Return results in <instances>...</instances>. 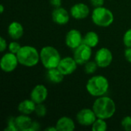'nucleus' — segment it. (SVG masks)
<instances>
[{"mask_svg": "<svg viewBox=\"0 0 131 131\" xmlns=\"http://www.w3.org/2000/svg\"><path fill=\"white\" fill-rule=\"evenodd\" d=\"M97 118L107 120L111 118L116 112V104L112 98L108 96L97 97L92 107Z\"/></svg>", "mask_w": 131, "mask_h": 131, "instance_id": "obj_1", "label": "nucleus"}, {"mask_svg": "<svg viewBox=\"0 0 131 131\" xmlns=\"http://www.w3.org/2000/svg\"><path fill=\"white\" fill-rule=\"evenodd\" d=\"M109 89V81L103 75H95L88 79L86 90L92 97H98L105 95Z\"/></svg>", "mask_w": 131, "mask_h": 131, "instance_id": "obj_2", "label": "nucleus"}, {"mask_svg": "<svg viewBox=\"0 0 131 131\" xmlns=\"http://www.w3.org/2000/svg\"><path fill=\"white\" fill-rule=\"evenodd\" d=\"M16 55L19 64L25 67H35L40 61V52L31 45L21 46Z\"/></svg>", "mask_w": 131, "mask_h": 131, "instance_id": "obj_3", "label": "nucleus"}, {"mask_svg": "<svg viewBox=\"0 0 131 131\" xmlns=\"http://www.w3.org/2000/svg\"><path fill=\"white\" fill-rule=\"evenodd\" d=\"M61 60L59 51L53 46H45L40 51V61L46 69L58 68Z\"/></svg>", "mask_w": 131, "mask_h": 131, "instance_id": "obj_4", "label": "nucleus"}, {"mask_svg": "<svg viewBox=\"0 0 131 131\" xmlns=\"http://www.w3.org/2000/svg\"><path fill=\"white\" fill-rule=\"evenodd\" d=\"M91 19L96 25L105 28L110 26L114 22V16L110 9L104 6H101L94 8L91 15Z\"/></svg>", "mask_w": 131, "mask_h": 131, "instance_id": "obj_5", "label": "nucleus"}, {"mask_svg": "<svg viewBox=\"0 0 131 131\" xmlns=\"http://www.w3.org/2000/svg\"><path fill=\"white\" fill-rule=\"evenodd\" d=\"M92 55V48L90 46L81 44L77 48L74 49L73 57L75 59L78 64L84 65L88 61H90Z\"/></svg>", "mask_w": 131, "mask_h": 131, "instance_id": "obj_6", "label": "nucleus"}, {"mask_svg": "<svg viewBox=\"0 0 131 131\" xmlns=\"http://www.w3.org/2000/svg\"><path fill=\"white\" fill-rule=\"evenodd\" d=\"M19 64L17 55L12 52L5 53L1 58L0 67L2 71L5 73H10L15 70Z\"/></svg>", "mask_w": 131, "mask_h": 131, "instance_id": "obj_7", "label": "nucleus"}, {"mask_svg": "<svg viewBox=\"0 0 131 131\" xmlns=\"http://www.w3.org/2000/svg\"><path fill=\"white\" fill-rule=\"evenodd\" d=\"M94 61L99 68H105L111 65L113 61V54L107 48H101L94 56Z\"/></svg>", "mask_w": 131, "mask_h": 131, "instance_id": "obj_8", "label": "nucleus"}, {"mask_svg": "<svg viewBox=\"0 0 131 131\" xmlns=\"http://www.w3.org/2000/svg\"><path fill=\"white\" fill-rule=\"evenodd\" d=\"M97 116L93 111L90 108H84L79 111L76 115L78 123L83 127L92 126L94 121L97 120Z\"/></svg>", "mask_w": 131, "mask_h": 131, "instance_id": "obj_9", "label": "nucleus"}, {"mask_svg": "<svg viewBox=\"0 0 131 131\" xmlns=\"http://www.w3.org/2000/svg\"><path fill=\"white\" fill-rule=\"evenodd\" d=\"M78 65V64L74 57H64L60 61L58 65V69L64 76H67L74 73L76 71Z\"/></svg>", "mask_w": 131, "mask_h": 131, "instance_id": "obj_10", "label": "nucleus"}, {"mask_svg": "<svg viewBox=\"0 0 131 131\" xmlns=\"http://www.w3.org/2000/svg\"><path fill=\"white\" fill-rule=\"evenodd\" d=\"M83 38L80 31L78 29H71L65 35V44L68 48L74 50L83 44Z\"/></svg>", "mask_w": 131, "mask_h": 131, "instance_id": "obj_11", "label": "nucleus"}, {"mask_svg": "<svg viewBox=\"0 0 131 131\" xmlns=\"http://www.w3.org/2000/svg\"><path fill=\"white\" fill-rule=\"evenodd\" d=\"M48 95V91L47 88L43 84H37L35 86L31 93H30V98L36 104H42L44 103Z\"/></svg>", "mask_w": 131, "mask_h": 131, "instance_id": "obj_12", "label": "nucleus"}, {"mask_svg": "<svg viewBox=\"0 0 131 131\" xmlns=\"http://www.w3.org/2000/svg\"><path fill=\"white\" fill-rule=\"evenodd\" d=\"M90 14L89 7L82 2L74 4L70 9V15L74 19L81 20L86 18Z\"/></svg>", "mask_w": 131, "mask_h": 131, "instance_id": "obj_13", "label": "nucleus"}, {"mask_svg": "<svg viewBox=\"0 0 131 131\" xmlns=\"http://www.w3.org/2000/svg\"><path fill=\"white\" fill-rule=\"evenodd\" d=\"M51 18L54 23L60 25H64L68 23L70 19V14L65 8L61 6L54 8L51 13Z\"/></svg>", "mask_w": 131, "mask_h": 131, "instance_id": "obj_14", "label": "nucleus"}, {"mask_svg": "<svg viewBox=\"0 0 131 131\" xmlns=\"http://www.w3.org/2000/svg\"><path fill=\"white\" fill-rule=\"evenodd\" d=\"M8 34L13 40H18L24 34V28L21 23L18 21H12L8 27Z\"/></svg>", "mask_w": 131, "mask_h": 131, "instance_id": "obj_15", "label": "nucleus"}, {"mask_svg": "<svg viewBox=\"0 0 131 131\" xmlns=\"http://www.w3.org/2000/svg\"><path fill=\"white\" fill-rule=\"evenodd\" d=\"M55 127L58 131H72L75 129V124L71 117L64 116L58 120Z\"/></svg>", "mask_w": 131, "mask_h": 131, "instance_id": "obj_16", "label": "nucleus"}, {"mask_svg": "<svg viewBox=\"0 0 131 131\" xmlns=\"http://www.w3.org/2000/svg\"><path fill=\"white\" fill-rule=\"evenodd\" d=\"M33 121L28 115L20 114L15 117V124L18 130L21 131H29V129L31 126Z\"/></svg>", "mask_w": 131, "mask_h": 131, "instance_id": "obj_17", "label": "nucleus"}, {"mask_svg": "<svg viewBox=\"0 0 131 131\" xmlns=\"http://www.w3.org/2000/svg\"><path fill=\"white\" fill-rule=\"evenodd\" d=\"M36 104L31 99H26L21 101L18 105V111L21 114L30 115L35 113Z\"/></svg>", "mask_w": 131, "mask_h": 131, "instance_id": "obj_18", "label": "nucleus"}, {"mask_svg": "<svg viewBox=\"0 0 131 131\" xmlns=\"http://www.w3.org/2000/svg\"><path fill=\"white\" fill-rule=\"evenodd\" d=\"M64 75L58 69V68L47 69L46 78L51 84H60L63 81Z\"/></svg>", "mask_w": 131, "mask_h": 131, "instance_id": "obj_19", "label": "nucleus"}, {"mask_svg": "<svg viewBox=\"0 0 131 131\" xmlns=\"http://www.w3.org/2000/svg\"><path fill=\"white\" fill-rule=\"evenodd\" d=\"M83 43L90 46L91 48H95L99 43L98 35L93 31H90L85 34L83 38Z\"/></svg>", "mask_w": 131, "mask_h": 131, "instance_id": "obj_20", "label": "nucleus"}, {"mask_svg": "<svg viewBox=\"0 0 131 131\" xmlns=\"http://www.w3.org/2000/svg\"><path fill=\"white\" fill-rule=\"evenodd\" d=\"M93 131H106L107 130V124L106 120L101 118H97L91 127Z\"/></svg>", "mask_w": 131, "mask_h": 131, "instance_id": "obj_21", "label": "nucleus"}, {"mask_svg": "<svg viewBox=\"0 0 131 131\" xmlns=\"http://www.w3.org/2000/svg\"><path fill=\"white\" fill-rule=\"evenodd\" d=\"M97 68L99 67L95 61H89L84 64V72L88 74H92L97 71Z\"/></svg>", "mask_w": 131, "mask_h": 131, "instance_id": "obj_22", "label": "nucleus"}, {"mask_svg": "<svg viewBox=\"0 0 131 131\" xmlns=\"http://www.w3.org/2000/svg\"><path fill=\"white\" fill-rule=\"evenodd\" d=\"M35 114L38 117H43L46 115L47 114V108L46 107L42 104H36V107H35Z\"/></svg>", "mask_w": 131, "mask_h": 131, "instance_id": "obj_23", "label": "nucleus"}, {"mask_svg": "<svg viewBox=\"0 0 131 131\" xmlns=\"http://www.w3.org/2000/svg\"><path fill=\"white\" fill-rule=\"evenodd\" d=\"M5 131H18V129L15 124V117H11L8 119L7 121V127L4 129Z\"/></svg>", "mask_w": 131, "mask_h": 131, "instance_id": "obj_24", "label": "nucleus"}, {"mask_svg": "<svg viewBox=\"0 0 131 131\" xmlns=\"http://www.w3.org/2000/svg\"><path fill=\"white\" fill-rule=\"evenodd\" d=\"M21 48V45H20L18 42H17L15 40L13 41H11V42L9 43L8 46V51H9L10 52L13 53V54H15L18 52V51L20 50Z\"/></svg>", "mask_w": 131, "mask_h": 131, "instance_id": "obj_25", "label": "nucleus"}, {"mask_svg": "<svg viewBox=\"0 0 131 131\" xmlns=\"http://www.w3.org/2000/svg\"><path fill=\"white\" fill-rule=\"evenodd\" d=\"M121 126L126 131H131V116H127L123 118Z\"/></svg>", "mask_w": 131, "mask_h": 131, "instance_id": "obj_26", "label": "nucleus"}, {"mask_svg": "<svg viewBox=\"0 0 131 131\" xmlns=\"http://www.w3.org/2000/svg\"><path fill=\"white\" fill-rule=\"evenodd\" d=\"M123 41L127 48H131V28H129L124 35Z\"/></svg>", "mask_w": 131, "mask_h": 131, "instance_id": "obj_27", "label": "nucleus"}, {"mask_svg": "<svg viewBox=\"0 0 131 131\" xmlns=\"http://www.w3.org/2000/svg\"><path fill=\"white\" fill-rule=\"evenodd\" d=\"M8 45L7 44L6 40L3 37H1L0 38V51L4 52L5 50H6V48H8Z\"/></svg>", "mask_w": 131, "mask_h": 131, "instance_id": "obj_28", "label": "nucleus"}, {"mask_svg": "<svg viewBox=\"0 0 131 131\" xmlns=\"http://www.w3.org/2000/svg\"><path fill=\"white\" fill-rule=\"evenodd\" d=\"M91 5L94 7H101L103 6L104 4V0H91Z\"/></svg>", "mask_w": 131, "mask_h": 131, "instance_id": "obj_29", "label": "nucleus"}, {"mask_svg": "<svg viewBox=\"0 0 131 131\" xmlns=\"http://www.w3.org/2000/svg\"><path fill=\"white\" fill-rule=\"evenodd\" d=\"M124 56L126 60L131 64V48H127L124 51Z\"/></svg>", "mask_w": 131, "mask_h": 131, "instance_id": "obj_30", "label": "nucleus"}, {"mask_svg": "<svg viewBox=\"0 0 131 131\" xmlns=\"http://www.w3.org/2000/svg\"><path fill=\"white\" fill-rule=\"evenodd\" d=\"M38 130H40V124L37 121H33L29 129V131H36Z\"/></svg>", "mask_w": 131, "mask_h": 131, "instance_id": "obj_31", "label": "nucleus"}, {"mask_svg": "<svg viewBox=\"0 0 131 131\" xmlns=\"http://www.w3.org/2000/svg\"><path fill=\"white\" fill-rule=\"evenodd\" d=\"M62 0H50V3L51 5L54 7V8H58L61 6V2Z\"/></svg>", "mask_w": 131, "mask_h": 131, "instance_id": "obj_32", "label": "nucleus"}, {"mask_svg": "<svg viewBox=\"0 0 131 131\" xmlns=\"http://www.w3.org/2000/svg\"><path fill=\"white\" fill-rule=\"evenodd\" d=\"M45 130L46 131H58V130H57V127L54 126V127H47V128L45 129Z\"/></svg>", "mask_w": 131, "mask_h": 131, "instance_id": "obj_33", "label": "nucleus"}, {"mask_svg": "<svg viewBox=\"0 0 131 131\" xmlns=\"http://www.w3.org/2000/svg\"><path fill=\"white\" fill-rule=\"evenodd\" d=\"M4 5H0V13L1 14H3V12H4Z\"/></svg>", "mask_w": 131, "mask_h": 131, "instance_id": "obj_34", "label": "nucleus"}]
</instances>
